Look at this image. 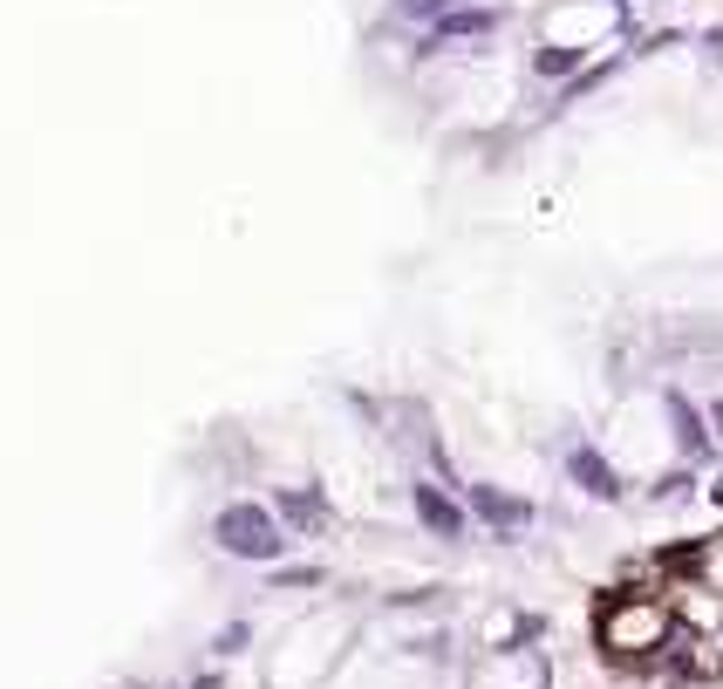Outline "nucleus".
<instances>
[{
	"label": "nucleus",
	"mask_w": 723,
	"mask_h": 689,
	"mask_svg": "<svg viewBox=\"0 0 723 689\" xmlns=\"http://www.w3.org/2000/svg\"><path fill=\"white\" fill-rule=\"evenodd\" d=\"M567 478L580 484V492H587V499H608V505L621 499V478H615V464H608V458H600V451H594V443H574V451H567Z\"/></svg>",
	"instance_id": "obj_3"
},
{
	"label": "nucleus",
	"mask_w": 723,
	"mask_h": 689,
	"mask_svg": "<svg viewBox=\"0 0 723 689\" xmlns=\"http://www.w3.org/2000/svg\"><path fill=\"white\" fill-rule=\"evenodd\" d=\"M389 8L404 14V21H430V28H437L444 14H458V0H389Z\"/></svg>",
	"instance_id": "obj_8"
},
{
	"label": "nucleus",
	"mask_w": 723,
	"mask_h": 689,
	"mask_svg": "<svg viewBox=\"0 0 723 689\" xmlns=\"http://www.w3.org/2000/svg\"><path fill=\"white\" fill-rule=\"evenodd\" d=\"M533 69L546 75V83H559V75H574V69H580V49H539Z\"/></svg>",
	"instance_id": "obj_9"
},
{
	"label": "nucleus",
	"mask_w": 723,
	"mask_h": 689,
	"mask_svg": "<svg viewBox=\"0 0 723 689\" xmlns=\"http://www.w3.org/2000/svg\"><path fill=\"white\" fill-rule=\"evenodd\" d=\"M710 49H723V28H710Z\"/></svg>",
	"instance_id": "obj_14"
},
{
	"label": "nucleus",
	"mask_w": 723,
	"mask_h": 689,
	"mask_svg": "<svg viewBox=\"0 0 723 689\" xmlns=\"http://www.w3.org/2000/svg\"><path fill=\"white\" fill-rule=\"evenodd\" d=\"M710 424H716V437H723V403H710Z\"/></svg>",
	"instance_id": "obj_13"
},
{
	"label": "nucleus",
	"mask_w": 723,
	"mask_h": 689,
	"mask_svg": "<svg viewBox=\"0 0 723 689\" xmlns=\"http://www.w3.org/2000/svg\"><path fill=\"white\" fill-rule=\"evenodd\" d=\"M464 505L485 519L492 533H518V525H533V505L512 499V492H499V484H464Z\"/></svg>",
	"instance_id": "obj_2"
},
{
	"label": "nucleus",
	"mask_w": 723,
	"mask_h": 689,
	"mask_svg": "<svg viewBox=\"0 0 723 689\" xmlns=\"http://www.w3.org/2000/svg\"><path fill=\"white\" fill-rule=\"evenodd\" d=\"M212 540H219V553H232V560H260V566H273L280 553H287V533H280L273 505H260V499H232V505H219Z\"/></svg>",
	"instance_id": "obj_1"
},
{
	"label": "nucleus",
	"mask_w": 723,
	"mask_h": 689,
	"mask_svg": "<svg viewBox=\"0 0 723 689\" xmlns=\"http://www.w3.org/2000/svg\"><path fill=\"white\" fill-rule=\"evenodd\" d=\"M247 635H253L247 622H226V628H219V656H239V648H247Z\"/></svg>",
	"instance_id": "obj_10"
},
{
	"label": "nucleus",
	"mask_w": 723,
	"mask_h": 689,
	"mask_svg": "<svg viewBox=\"0 0 723 689\" xmlns=\"http://www.w3.org/2000/svg\"><path fill=\"white\" fill-rule=\"evenodd\" d=\"M410 505H417V519L430 525L437 540H458V533H464V505H451L444 492H437V484L417 478V484H410Z\"/></svg>",
	"instance_id": "obj_4"
},
{
	"label": "nucleus",
	"mask_w": 723,
	"mask_h": 689,
	"mask_svg": "<svg viewBox=\"0 0 723 689\" xmlns=\"http://www.w3.org/2000/svg\"><path fill=\"white\" fill-rule=\"evenodd\" d=\"M492 28H499V14H492V8H458V14L437 21V34H492Z\"/></svg>",
	"instance_id": "obj_7"
},
{
	"label": "nucleus",
	"mask_w": 723,
	"mask_h": 689,
	"mask_svg": "<svg viewBox=\"0 0 723 689\" xmlns=\"http://www.w3.org/2000/svg\"><path fill=\"white\" fill-rule=\"evenodd\" d=\"M669 417H675V437H682V451H703V443H710V430H703L710 417L696 410L690 396H675V389H669Z\"/></svg>",
	"instance_id": "obj_5"
},
{
	"label": "nucleus",
	"mask_w": 723,
	"mask_h": 689,
	"mask_svg": "<svg viewBox=\"0 0 723 689\" xmlns=\"http://www.w3.org/2000/svg\"><path fill=\"white\" fill-rule=\"evenodd\" d=\"M191 689H219V676H191Z\"/></svg>",
	"instance_id": "obj_12"
},
{
	"label": "nucleus",
	"mask_w": 723,
	"mask_h": 689,
	"mask_svg": "<svg viewBox=\"0 0 723 689\" xmlns=\"http://www.w3.org/2000/svg\"><path fill=\"white\" fill-rule=\"evenodd\" d=\"M280 587H321V566H280Z\"/></svg>",
	"instance_id": "obj_11"
},
{
	"label": "nucleus",
	"mask_w": 723,
	"mask_h": 689,
	"mask_svg": "<svg viewBox=\"0 0 723 689\" xmlns=\"http://www.w3.org/2000/svg\"><path fill=\"white\" fill-rule=\"evenodd\" d=\"M273 512L287 519V525H321V519H328L321 492H280V499H273Z\"/></svg>",
	"instance_id": "obj_6"
}]
</instances>
